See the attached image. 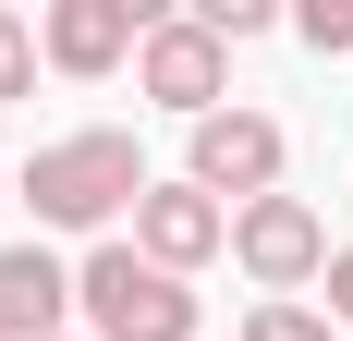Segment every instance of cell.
Returning <instances> with one entry per match:
<instances>
[{"label":"cell","mask_w":353,"mask_h":341,"mask_svg":"<svg viewBox=\"0 0 353 341\" xmlns=\"http://www.w3.org/2000/svg\"><path fill=\"white\" fill-rule=\"evenodd\" d=\"M12 195H25L49 232H110L122 207H146V159H134V135H110V122L98 135H49Z\"/></svg>","instance_id":"1"},{"label":"cell","mask_w":353,"mask_h":341,"mask_svg":"<svg viewBox=\"0 0 353 341\" xmlns=\"http://www.w3.org/2000/svg\"><path fill=\"white\" fill-rule=\"evenodd\" d=\"M73 305H85V341H195V293L146 269L134 244H98L73 269Z\"/></svg>","instance_id":"2"},{"label":"cell","mask_w":353,"mask_h":341,"mask_svg":"<svg viewBox=\"0 0 353 341\" xmlns=\"http://www.w3.org/2000/svg\"><path fill=\"white\" fill-rule=\"evenodd\" d=\"M134 86L159 110H183V122H208V110L232 98V37H219L208 12H159L146 49H134Z\"/></svg>","instance_id":"3"},{"label":"cell","mask_w":353,"mask_h":341,"mask_svg":"<svg viewBox=\"0 0 353 341\" xmlns=\"http://www.w3.org/2000/svg\"><path fill=\"white\" fill-rule=\"evenodd\" d=\"M232 256L268 305H292L305 280H329V220L305 195H256V207H232Z\"/></svg>","instance_id":"4"},{"label":"cell","mask_w":353,"mask_h":341,"mask_svg":"<svg viewBox=\"0 0 353 341\" xmlns=\"http://www.w3.org/2000/svg\"><path fill=\"white\" fill-rule=\"evenodd\" d=\"M281 159H292V135L268 122V110H208L195 122V195H232V207H256V195H281Z\"/></svg>","instance_id":"5"},{"label":"cell","mask_w":353,"mask_h":341,"mask_svg":"<svg viewBox=\"0 0 353 341\" xmlns=\"http://www.w3.org/2000/svg\"><path fill=\"white\" fill-rule=\"evenodd\" d=\"M219 244H232V207H219V195H195V183H146V207H134V256H146V269L195 280Z\"/></svg>","instance_id":"6"},{"label":"cell","mask_w":353,"mask_h":341,"mask_svg":"<svg viewBox=\"0 0 353 341\" xmlns=\"http://www.w3.org/2000/svg\"><path fill=\"white\" fill-rule=\"evenodd\" d=\"M146 25L159 12H134V0H61L49 25H37V61H61V73H122L146 49Z\"/></svg>","instance_id":"7"},{"label":"cell","mask_w":353,"mask_h":341,"mask_svg":"<svg viewBox=\"0 0 353 341\" xmlns=\"http://www.w3.org/2000/svg\"><path fill=\"white\" fill-rule=\"evenodd\" d=\"M61 317H73V269L49 244H12L0 256V341H61Z\"/></svg>","instance_id":"8"},{"label":"cell","mask_w":353,"mask_h":341,"mask_svg":"<svg viewBox=\"0 0 353 341\" xmlns=\"http://www.w3.org/2000/svg\"><path fill=\"white\" fill-rule=\"evenodd\" d=\"M25 86H37V25L0 12V98H25Z\"/></svg>","instance_id":"9"},{"label":"cell","mask_w":353,"mask_h":341,"mask_svg":"<svg viewBox=\"0 0 353 341\" xmlns=\"http://www.w3.org/2000/svg\"><path fill=\"white\" fill-rule=\"evenodd\" d=\"M244 341H329V317H317V305H256Z\"/></svg>","instance_id":"10"},{"label":"cell","mask_w":353,"mask_h":341,"mask_svg":"<svg viewBox=\"0 0 353 341\" xmlns=\"http://www.w3.org/2000/svg\"><path fill=\"white\" fill-rule=\"evenodd\" d=\"M292 25H305V49H329V61H341V49H353V0H305Z\"/></svg>","instance_id":"11"},{"label":"cell","mask_w":353,"mask_h":341,"mask_svg":"<svg viewBox=\"0 0 353 341\" xmlns=\"http://www.w3.org/2000/svg\"><path fill=\"white\" fill-rule=\"evenodd\" d=\"M329 317H353V244H329Z\"/></svg>","instance_id":"12"},{"label":"cell","mask_w":353,"mask_h":341,"mask_svg":"<svg viewBox=\"0 0 353 341\" xmlns=\"http://www.w3.org/2000/svg\"><path fill=\"white\" fill-rule=\"evenodd\" d=\"M61 341H73V329H61Z\"/></svg>","instance_id":"13"}]
</instances>
